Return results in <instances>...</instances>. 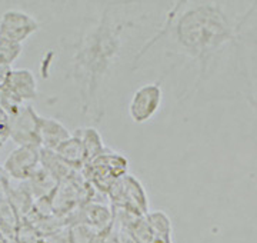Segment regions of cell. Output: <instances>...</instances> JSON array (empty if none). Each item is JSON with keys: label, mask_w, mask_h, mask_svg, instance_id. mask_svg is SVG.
<instances>
[{"label": "cell", "mask_w": 257, "mask_h": 243, "mask_svg": "<svg viewBox=\"0 0 257 243\" xmlns=\"http://www.w3.org/2000/svg\"><path fill=\"white\" fill-rule=\"evenodd\" d=\"M163 102V90L160 83H147L140 86L133 93L128 103V116L135 123H146L160 109Z\"/></svg>", "instance_id": "4"}, {"label": "cell", "mask_w": 257, "mask_h": 243, "mask_svg": "<svg viewBox=\"0 0 257 243\" xmlns=\"http://www.w3.org/2000/svg\"><path fill=\"white\" fill-rule=\"evenodd\" d=\"M12 139V122L9 113L0 106V149Z\"/></svg>", "instance_id": "18"}, {"label": "cell", "mask_w": 257, "mask_h": 243, "mask_svg": "<svg viewBox=\"0 0 257 243\" xmlns=\"http://www.w3.org/2000/svg\"><path fill=\"white\" fill-rule=\"evenodd\" d=\"M55 152L60 159L64 160L67 165H70L74 169H82L87 163L86 150L83 146L82 139L79 136H76L74 133L70 139L63 142Z\"/></svg>", "instance_id": "11"}, {"label": "cell", "mask_w": 257, "mask_h": 243, "mask_svg": "<svg viewBox=\"0 0 257 243\" xmlns=\"http://www.w3.org/2000/svg\"><path fill=\"white\" fill-rule=\"evenodd\" d=\"M107 195L111 202V209L114 210H124L138 216H146L149 213L146 192L142 183L132 175L117 179Z\"/></svg>", "instance_id": "3"}, {"label": "cell", "mask_w": 257, "mask_h": 243, "mask_svg": "<svg viewBox=\"0 0 257 243\" xmlns=\"http://www.w3.org/2000/svg\"><path fill=\"white\" fill-rule=\"evenodd\" d=\"M0 243H16L15 240H10L8 239L6 236H3V234H0Z\"/></svg>", "instance_id": "20"}, {"label": "cell", "mask_w": 257, "mask_h": 243, "mask_svg": "<svg viewBox=\"0 0 257 243\" xmlns=\"http://www.w3.org/2000/svg\"><path fill=\"white\" fill-rule=\"evenodd\" d=\"M104 12L99 23L79 39L74 46L73 76L80 86V93L84 103L83 109L89 110L92 103L97 104V90L103 77L113 67L121 49V33L127 30L132 23L119 22Z\"/></svg>", "instance_id": "2"}, {"label": "cell", "mask_w": 257, "mask_h": 243, "mask_svg": "<svg viewBox=\"0 0 257 243\" xmlns=\"http://www.w3.org/2000/svg\"><path fill=\"white\" fill-rule=\"evenodd\" d=\"M37 114L32 106H22L18 112L10 114L12 122V141L19 146H35L40 148L37 135Z\"/></svg>", "instance_id": "7"}, {"label": "cell", "mask_w": 257, "mask_h": 243, "mask_svg": "<svg viewBox=\"0 0 257 243\" xmlns=\"http://www.w3.org/2000/svg\"><path fill=\"white\" fill-rule=\"evenodd\" d=\"M22 219L10 205V202L5 196L0 197V234L6 236L10 240H16L19 227L22 224Z\"/></svg>", "instance_id": "12"}, {"label": "cell", "mask_w": 257, "mask_h": 243, "mask_svg": "<svg viewBox=\"0 0 257 243\" xmlns=\"http://www.w3.org/2000/svg\"><path fill=\"white\" fill-rule=\"evenodd\" d=\"M5 89L22 103L37 99V80L28 69L10 70Z\"/></svg>", "instance_id": "8"}, {"label": "cell", "mask_w": 257, "mask_h": 243, "mask_svg": "<svg viewBox=\"0 0 257 243\" xmlns=\"http://www.w3.org/2000/svg\"><path fill=\"white\" fill-rule=\"evenodd\" d=\"M74 243H106L110 234L103 233L89 223H76L70 226Z\"/></svg>", "instance_id": "14"}, {"label": "cell", "mask_w": 257, "mask_h": 243, "mask_svg": "<svg viewBox=\"0 0 257 243\" xmlns=\"http://www.w3.org/2000/svg\"><path fill=\"white\" fill-rule=\"evenodd\" d=\"M76 136H79L83 142V146L86 150V158H87V163H90L94 159H97L101 153L104 152V146L101 142V136L99 132L93 128H82L74 132ZM86 163V165H87Z\"/></svg>", "instance_id": "13"}, {"label": "cell", "mask_w": 257, "mask_h": 243, "mask_svg": "<svg viewBox=\"0 0 257 243\" xmlns=\"http://www.w3.org/2000/svg\"><path fill=\"white\" fill-rule=\"evenodd\" d=\"M236 36V29L219 3L182 2L166 18L165 26L152 42L166 39L177 53L197 60L200 75L209 60Z\"/></svg>", "instance_id": "1"}, {"label": "cell", "mask_w": 257, "mask_h": 243, "mask_svg": "<svg viewBox=\"0 0 257 243\" xmlns=\"http://www.w3.org/2000/svg\"><path fill=\"white\" fill-rule=\"evenodd\" d=\"M22 45L0 36V66L10 67V65L22 55Z\"/></svg>", "instance_id": "16"}, {"label": "cell", "mask_w": 257, "mask_h": 243, "mask_svg": "<svg viewBox=\"0 0 257 243\" xmlns=\"http://www.w3.org/2000/svg\"><path fill=\"white\" fill-rule=\"evenodd\" d=\"M40 28L33 16L22 10H6L0 16V36L22 45Z\"/></svg>", "instance_id": "6"}, {"label": "cell", "mask_w": 257, "mask_h": 243, "mask_svg": "<svg viewBox=\"0 0 257 243\" xmlns=\"http://www.w3.org/2000/svg\"><path fill=\"white\" fill-rule=\"evenodd\" d=\"M40 165L42 168L46 169L47 172L53 176V178L60 183L67 179H72L73 176L77 175V172L80 169L72 168L70 165H67L64 160H62L55 150H46L42 149V155H40Z\"/></svg>", "instance_id": "10"}, {"label": "cell", "mask_w": 257, "mask_h": 243, "mask_svg": "<svg viewBox=\"0 0 257 243\" xmlns=\"http://www.w3.org/2000/svg\"><path fill=\"white\" fill-rule=\"evenodd\" d=\"M146 219L152 230L155 232L156 237L163 243H172L170 242V233H172V223L170 219L167 217L163 212H150L147 213Z\"/></svg>", "instance_id": "15"}, {"label": "cell", "mask_w": 257, "mask_h": 243, "mask_svg": "<svg viewBox=\"0 0 257 243\" xmlns=\"http://www.w3.org/2000/svg\"><path fill=\"white\" fill-rule=\"evenodd\" d=\"M37 135L42 149L46 150H56L63 142L72 138V133L63 123L40 114L37 116Z\"/></svg>", "instance_id": "9"}, {"label": "cell", "mask_w": 257, "mask_h": 243, "mask_svg": "<svg viewBox=\"0 0 257 243\" xmlns=\"http://www.w3.org/2000/svg\"><path fill=\"white\" fill-rule=\"evenodd\" d=\"M16 243H45L43 236L28 222H22L16 234Z\"/></svg>", "instance_id": "17"}, {"label": "cell", "mask_w": 257, "mask_h": 243, "mask_svg": "<svg viewBox=\"0 0 257 243\" xmlns=\"http://www.w3.org/2000/svg\"><path fill=\"white\" fill-rule=\"evenodd\" d=\"M45 243H74L70 232V226H63L57 229L53 233L47 234L43 237Z\"/></svg>", "instance_id": "19"}, {"label": "cell", "mask_w": 257, "mask_h": 243, "mask_svg": "<svg viewBox=\"0 0 257 243\" xmlns=\"http://www.w3.org/2000/svg\"><path fill=\"white\" fill-rule=\"evenodd\" d=\"M42 149L35 146H19L5 160L3 170L16 182H28L40 165Z\"/></svg>", "instance_id": "5"}]
</instances>
